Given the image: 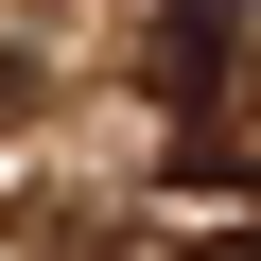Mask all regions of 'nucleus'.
Instances as JSON below:
<instances>
[{"instance_id":"nucleus-1","label":"nucleus","mask_w":261,"mask_h":261,"mask_svg":"<svg viewBox=\"0 0 261 261\" xmlns=\"http://www.w3.org/2000/svg\"><path fill=\"white\" fill-rule=\"evenodd\" d=\"M140 70H157V105H174V122H209V105H226V70H244V0H157Z\"/></svg>"}]
</instances>
